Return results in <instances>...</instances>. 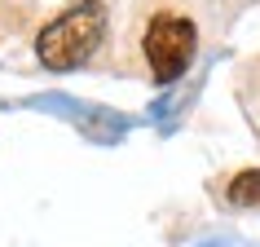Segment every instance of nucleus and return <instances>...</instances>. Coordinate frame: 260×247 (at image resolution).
I'll return each mask as SVG.
<instances>
[{
	"label": "nucleus",
	"instance_id": "obj_2",
	"mask_svg": "<svg viewBox=\"0 0 260 247\" xmlns=\"http://www.w3.org/2000/svg\"><path fill=\"white\" fill-rule=\"evenodd\" d=\"M194 49H199V31H194L190 14L159 9L141 22V62H146V75L154 84L181 80L194 62Z\"/></svg>",
	"mask_w": 260,
	"mask_h": 247
},
{
	"label": "nucleus",
	"instance_id": "obj_3",
	"mask_svg": "<svg viewBox=\"0 0 260 247\" xmlns=\"http://www.w3.org/2000/svg\"><path fill=\"white\" fill-rule=\"evenodd\" d=\"M230 203L247 207V203H260V168H247V172H238V177L230 181Z\"/></svg>",
	"mask_w": 260,
	"mask_h": 247
},
{
	"label": "nucleus",
	"instance_id": "obj_1",
	"mask_svg": "<svg viewBox=\"0 0 260 247\" xmlns=\"http://www.w3.org/2000/svg\"><path fill=\"white\" fill-rule=\"evenodd\" d=\"M106 36V5L102 0H80L49 22L36 36V57L49 71H75L80 62L97 53V44Z\"/></svg>",
	"mask_w": 260,
	"mask_h": 247
}]
</instances>
